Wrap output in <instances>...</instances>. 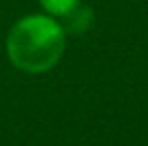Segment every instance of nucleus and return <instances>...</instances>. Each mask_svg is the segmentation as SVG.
<instances>
[{
    "label": "nucleus",
    "mask_w": 148,
    "mask_h": 146,
    "mask_svg": "<svg viewBox=\"0 0 148 146\" xmlns=\"http://www.w3.org/2000/svg\"><path fill=\"white\" fill-rule=\"evenodd\" d=\"M82 0H39L41 9L52 17H64L69 11H73Z\"/></svg>",
    "instance_id": "obj_3"
},
{
    "label": "nucleus",
    "mask_w": 148,
    "mask_h": 146,
    "mask_svg": "<svg viewBox=\"0 0 148 146\" xmlns=\"http://www.w3.org/2000/svg\"><path fill=\"white\" fill-rule=\"evenodd\" d=\"M62 19H64V24H62L64 32H75V34H79V32H84V30L90 28V24H92V11L79 2L77 7H75L73 11H69Z\"/></svg>",
    "instance_id": "obj_2"
},
{
    "label": "nucleus",
    "mask_w": 148,
    "mask_h": 146,
    "mask_svg": "<svg viewBox=\"0 0 148 146\" xmlns=\"http://www.w3.org/2000/svg\"><path fill=\"white\" fill-rule=\"evenodd\" d=\"M4 47L15 69L24 73H45L62 58L67 32L52 15L32 13L11 26Z\"/></svg>",
    "instance_id": "obj_1"
}]
</instances>
